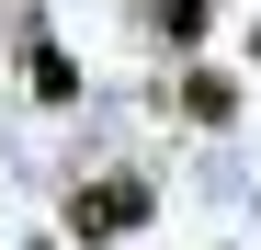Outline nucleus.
Segmentation results:
<instances>
[{
  "mask_svg": "<svg viewBox=\"0 0 261 250\" xmlns=\"http://www.w3.org/2000/svg\"><path fill=\"white\" fill-rule=\"evenodd\" d=\"M148 205H159V193H148L137 171H114V182H68V228H80V239H125V228H148Z\"/></svg>",
  "mask_w": 261,
  "mask_h": 250,
  "instance_id": "obj_1",
  "label": "nucleus"
},
{
  "mask_svg": "<svg viewBox=\"0 0 261 250\" xmlns=\"http://www.w3.org/2000/svg\"><path fill=\"white\" fill-rule=\"evenodd\" d=\"M23 80H34V103H80V68H68L57 34H34V46H23Z\"/></svg>",
  "mask_w": 261,
  "mask_h": 250,
  "instance_id": "obj_2",
  "label": "nucleus"
},
{
  "mask_svg": "<svg viewBox=\"0 0 261 250\" xmlns=\"http://www.w3.org/2000/svg\"><path fill=\"white\" fill-rule=\"evenodd\" d=\"M148 12H159V34H170V46H193V34H204V12H216V0H148Z\"/></svg>",
  "mask_w": 261,
  "mask_h": 250,
  "instance_id": "obj_4",
  "label": "nucleus"
},
{
  "mask_svg": "<svg viewBox=\"0 0 261 250\" xmlns=\"http://www.w3.org/2000/svg\"><path fill=\"white\" fill-rule=\"evenodd\" d=\"M182 114L193 125H239V80L227 68H182Z\"/></svg>",
  "mask_w": 261,
  "mask_h": 250,
  "instance_id": "obj_3",
  "label": "nucleus"
}]
</instances>
